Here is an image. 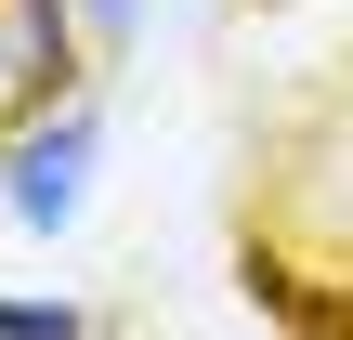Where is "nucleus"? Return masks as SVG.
I'll use <instances>...</instances> for the list:
<instances>
[{
    "label": "nucleus",
    "mask_w": 353,
    "mask_h": 340,
    "mask_svg": "<svg viewBox=\"0 0 353 340\" xmlns=\"http://www.w3.org/2000/svg\"><path fill=\"white\" fill-rule=\"evenodd\" d=\"M0 197H13V223H26V236H65V223H79V197H92V105H52V118L13 144Z\"/></svg>",
    "instance_id": "obj_1"
},
{
    "label": "nucleus",
    "mask_w": 353,
    "mask_h": 340,
    "mask_svg": "<svg viewBox=\"0 0 353 340\" xmlns=\"http://www.w3.org/2000/svg\"><path fill=\"white\" fill-rule=\"evenodd\" d=\"M0 340H92L79 301H0Z\"/></svg>",
    "instance_id": "obj_2"
},
{
    "label": "nucleus",
    "mask_w": 353,
    "mask_h": 340,
    "mask_svg": "<svg viewBox=\"0 0 353 340\" xmlns=\"http://www.w3.org/2000/svg\"><path fill=\"white\" fill-rule=\"evenodd\" d=\"M92 13H105V26H118V13H131V0H92Z\"/></svg>",
    "instance_id": "obj_3"
}]
</instances>
